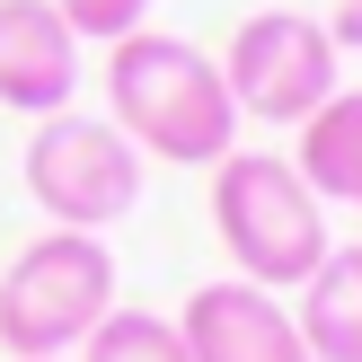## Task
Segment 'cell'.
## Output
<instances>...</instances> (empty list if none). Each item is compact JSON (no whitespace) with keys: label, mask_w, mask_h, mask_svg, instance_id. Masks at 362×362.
Instances as JSON below:
<instances>
[{"label":"cell","mask_w":362,"mask_h":362,"mask_svg":"<svg viewBox=\"0 0 362 362\" xmlns=\"http://www.w3.org/2000/svg\"><path fill=\"white\" fill-rule=\"evenodd\" d=\"M106 124L168 168H212L239 151V106L221 62L168 27H133L106 45Z\"/></svg>","instance_id":"obj_1"},{"label":"cell","mask_w":362,"mask_h":362,"mask_svg":"<svg viewBox=\"0 0 362 362\" xmlns=\"http://www.w3.org/2000/svg\"><path fill=\"white\" fill-rule=\"evenodd\" d=\"M354 212H362V194H354Z\"/></svg>","instance_id":"obj_13"},{"label":"cell","mask_w":362,"mask_h":362,"mask_svg":"<svg viewBox=\"0 0 362 362\" xmlns=\"http://www.w3.org/2000/svg\"><path fill=\"white\" fill-rule=\"evenodd\" d=\"M292 327L310 362H362V239L327 247L310 265V283L292 292Z\"/></svg>","instance_id":"obj_8"},{"label":"cell","mask_w":362,"mask_h":362,"mask_svg":"<svg viewBox=\"0 0 362 362\" xmlns=\"http://www.w3.org/2000/svg\"><path fill=\"white\" fill-rule=\"evenodd\" d=\"M212 239L230 274L257 292H300L310 265L327 257V204L300 186L292 159L274 151H230L212 159Z\"/></svg>","instance_id":"obj_2"},{"label":"cell","mask_w":362,"mask_h":362,"mask_svg":"<svg viewBox=\"0 0 362 362\" xmlns=\"http://www.w3.org/2000/svg\"><path fill=\"white\" fill-rule=\"evenodd\" d=\"M292 133H300V151H292L300 186H310L318 204H354L362 194V88H336V98L310 106Z\"/></svg>","instance_id":"obj_9"},{"label":"cell","mask_w":362,"mask_h":362,"mask_svg":"<svg viewBox=\"0 0 362 362\" xmlns=\"http://www.w3.org/2000/svg\"><path fill=\"white\" fill-rule=\"evenodd\" d=\"M115 310V247L98 230H45L0 265V354L71 362Z\"/></svg>","instance_id":"obj_3"},{"label":"cell","mask_w":362,"mask_h":362,"mask_svg":"<svg viewBox=\"0 0 362 362\" xmlns=\"http://www.w3.org/2000/svg\"><path fill=\"white\" fill-rule=\"evenodd\" d=\"M177 336H186L194 362H310V345H300V327H292V300L257 292V283H239V274L186 292Z\"/></svg>","instance_id":"obj_6"},{"label":"cell","mask_w":362,"mask_h":362,"mask_svg":"<svg viewBox=\"0 0 362 362\" xmlns=\"http://www.w3.org/2000/svg\"><path fill=\"white\" fill-rule=\"evenodd\" d=\"M141 168H151V159L106 115H80V106L45 115L27 133V151H18V177H27L35 212H45L53 230H115L124 212L141 204Z\"/></svg>","instance_id":"obj_4"},{"label":"cell","mask_w":362,"mask_h":362,"mask_svg":"<svg viewBox=\"0 0 362 362\" xmlns=\"http://www.w3.org/2000/svg\"><path fill=\"white\" fill-rule=\"evenodd\" d=\"M53 9H62V27L80 45H115V35L151 27V0H53Z\"/></svg>","instance_id":"obj_11"},{"label":"cell","mask_w":362,"mask_h":362,"mask_svg":"<svg viewBox=\"0 0 362 362\" xmlns=\"http://www.w3.org/2000/svg\"><path fill=\"white\" fill-rule=\"evenodd\" d=\"M80 98V35L53 0H0V106L27 124L62 115Z\"/></svg>","instance_id":"obj_7"},{"label":"cell","mask_w":362,"mask_h":362,"mask_svg":"<svg viewBox=\"0 0 362 362\" xmlns=\"http://www.w3.org/2000/svg\"><path fill=\"white\" fill-rule=\"evenodd\" d=\"M230 80V106H239V124H300L310 106H327L336 88V35L327 18L310 9H247L239 27H230V45L212 53Z\"/></svg>","instance_id":"obj_5"},{"label":"cell","mask_w":362,"mask_h":362,"mask_svg":"<svg viewBox=\"0 0 362 362\" xmlns=\"http://www.w3.org/2000/svg\"><path fill=\"white\" fill-rule=\"evenodd\" d=\"M71 362H194L186 354V336H177V318H159V310H106L98 318V336H88Z\"/></svg>","instance_id":"obj_10"},{"label":"cell","mask_w":362,"mask_h":362,"mask_svg":"<svg viewBox=\"0 0 362 362\" xmlns=\"http://www.w3.org/2000/svg\"><path fill=\"white\" fill-rule=\"evenodd\" d=\"M327 35H336V53H362V0H336Z\"/></svg>","instance_id":"obj_12"}]
</instances>
